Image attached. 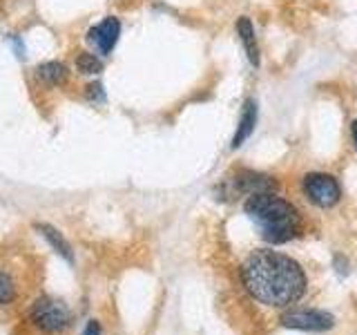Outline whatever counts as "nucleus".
I'll list each match as a JSON object with an SVG mask.
<instances>
[{
	"instance_id": "obj_9",
	"label": "nucleus",
	"mask_w": 357,
	"mask_h": 335,
	"mask_svg": "<svg viewBox=\"0 0 357 335\" xmlns=\"http://www.w3.org/2000/svg\"><path fill=\"white\" fill-rule=\"evenodd\" d=\"M33 230H36L40 237L47 241L52 248L56 251V255H61L65 262H74V251H72V246H70V241H67L65 237H63V232L59 230V228H54L52 223H45V221H36L33 223Z\"/></svg>"
},
{
	"instance_id": "obj_2",
	"label": "nucleus",
	"mask_w": 357,
	"mask_h": 335,
	"mask_svg": "<svg viewBox=\"0 0 357 335\" xmlns=\"http://www.w3.org/2000/svg\"><path fill=\"white\" fill-rule=\"evenodd\" d=\"M259 234L271 244H286L299 232V215L290 201L277 197L275 193L250 195L243 204Z\"/></svg>"
},
{
	"instance_id": "obj_3",
	"label": "nucleus",
	"mask_w": 357,
	"mask_h": 335,
	"mask_svg": "<svg viewBox=\"0 0 357 335\" xmlns=\"http://www.w3.org/2000/svg\"><path fill=\"white\" fill-rule=\"evenodd\" d=\"M74 315L61 299L40 295L29 304L25 313V329L31 335H63L72 327Z\"/></svg>"
},
{
	"instance_id": "obj_12",
	"label": "nucleus",
	"mask_w": 357,
	"mask_h": 335,
	"mask_svg": "<svg viewBox=\"0 0 357 335\" xmlns=\"http://www.w3.org/2000/svg\"><path fill=\"white\" fill-rule=\"evenodd\" d=\"M76 70L81 72V74L94 76V74L103 72V61H100L98 56L92 54V52H83V54L76 56Z\"/></svg>"
},
{
	"instance_id": "obj_11",
	"label": "nucleus",
	"mask_w": 357,
	"mask_h": 335,
	"mask_svg": "<svg viewBox=\"0 0 357 335\" xmlns=\"http://www.w3.org/2000/svg\"><path fill=\"white\" fill-rule=\"evenodd\" d=\"M36 74H38V78L43 83L61 85V83H65V78H67V67L63 63H59V61H50V63L38 65Z\"/></svg>"
},
{
	"instance_id": "obj_7",
	"label": "nucleus",
	"mask_w": 357,
	"mask_h": 335,
	"mask_svg": "<svg viewBox=\"0 0 357 335\" xmlns=\"http://www.w3.org/2000/svg\"><path fill=\"white\" fill-rule=\"evenodd\" d=\"M232 186L237 193L241 195H259V193H273L275 190V179L261 174V172H255V170H239L237 177L232 179Z\"/></svg>"
},
{
	"instance_id": "obj_15",
	"label": "nucleus",
	"mask_w": 357,
	"mask_h": 335,
	"mask_svg": "<svg viewBox=\"0 0 357 335\" xmlns=\"http://www.w3.org/2000/svg\"><path fill=\"white\" fill-rule=\"evenodd\" d=\"M81 335H100V324H98L96 320H89V322L85 324V329H83Z\"/></svg>"
},
{
	"instance_id": "obj_5",
	"label": "nucleus",
	"mask_w": 357,
	"mask_h": 335,
	"mask_svg": "<svg viewBox=\"0 0 357 335\" xmlns=\"http://www.w3.org/2000/svg\"><path fill=\"white\" fill-rule=\"evenodd\" d=\"M333 315L326 311H290L282 318L284 327L299 331H326L333 327Z\"/></svg>"
},
{
	"instance_id": "obj_6",
	"label": "nucleus",
	"mask_w": 357,
	"mask_h": 335,
	"mask_svg": "<svg viewBox=\"0 0 357 335\" xmlns=\"http://www.w3.org/2000/svg\"><path fill=\"white\" fill-rule=\"evenodd\" d=\"M119 36H121V20L114 16H107L105 20H100L98 25H94L87 31V40L105 56L112 54V50L116 47Z\"/></svg>"
},
{
	"instance_id": "obj_8",
	"label": "nucleus",
	"mask_w": 357,
	"mask_h": 335,
	"mask_svg": "<svg viewBox=\"0 0 357 335\" xmlns=\"http://www.w3.org/2000/svg\"><path fill=\"white\" fill-rule=\"evenodd\" d=\"M257 103L255 98H245L243 100V107H241V117H239V123H237V130H234V137H232V143L230 148L237 150L241 145L250 139V134L255 132V126H257Z\"/></svg>"
},
{
	"instance_id": "obj_10",
	"label": "nucleus",
	"mask_w": 357,
	"mask_h": 335,
	"mask_svg": "<svg viewBox=\"0 0 357 335\" xmlns=\"http://www.w3.org/2000/svg\"><path fill=\"white\" fill-rule=\"evenodd\" d=\"M237 36L243 45V50H245V56H248V61L250 65L255 67H259L261 63V56H259V45H257V34H255V25L250 22L248 16H241L237 20Z\"/></svg>"
},
{
	"instance_id": "obj_1",
	"label": "nucleus",
	"mask_w": 357,
	"mask_h": 335,
	"mask_svg": "<svg viewBox=\"0 0 357 335\" xmlns=\"http://www.w3.org/2000/svg\"><path fill=\"white\" fill-rule=\"evenodd\" d=\"M245 290L264 306L286 308L304 295L306 275L288 255L257 251L241 266Z\"/></svg>"
},
{
	"instance_id": "obj_16",
	"label": "nucleus",
	"mask_w": 357,
	"mask_h": 335,
	"mask_svg": "<svg viewBox=\"0 0 357 335\" xmlns=\"http://www.w3.org/2000/svg\"><path fill=\"white\" fill-rule=\"evenodd\" d=\"M351 137H353V143H355V150H357V119L351 123Z\"/></svg>"
},
{
	"instance_id": "obj_13",
	"label": "nucleus",
	"mask_w": 357,
	"mask_h": 335,
	"mask_svg": "<svg viewBox=\"0 0 357 335\" xmlns=\"http://www.w3.org/2000/svg\"><path fill=\"white\" fill-rule=\"evenodd\" d=\"M16 297H18V286L14 282V277L5 271H0V306L14 304Z\"/></svg>"
},
{
	"instance_id": "obj_14",
	"label": "nucleus",
	"mask_w": 357,
	"mask_h": 335,
	"mask_svg": "<svg viewBox=\"0 0 357 335\" xmlns=\"http://www.w3.org/2000/svg\"><path fill=\"white\" fill-rule=\"evenodd\" d=\"M87 98H92V100H105L103 85H100V83H92V85H87Z\"/></svg>"
},
{
	"instance_id": "obj_4",
	"label": "nucleus",
	"mask_w": 357,
	"mask_h": 335,
	"mask_svg": "<svg viewBox=\"0 0 357 335\" xmlns=\"http://www.w3.org/2000/svg\"><path fill=\"white\" fill-rule=\"evenodd\" d=\"M301 188H304L306 199L317 208H333L342 199L340 181L326 172H308L304 177V181H301Z\"/></svg>"
}]
</instances>
